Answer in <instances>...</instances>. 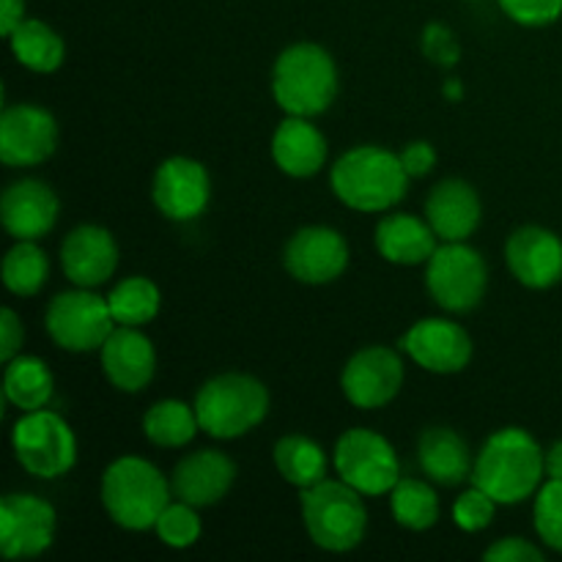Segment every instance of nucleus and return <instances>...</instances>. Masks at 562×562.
<instances>
[{"mask_svg":"<svg viewBox=\"0 0 562 562\" xmlns=\"http://www.w3.org/2000/svg\"><path fill=\"white\" fill-rule=\"evenodd\" d=\"M547 467L543 450L525 428H499L472 467V486L483 488L499 505H519L541 488Z\"/></svg>","mask_w":562,"mask_h":562,"instance_id":"nucleus-1","label":"nucleus"},{"mask_svg":"<svg viewBox=\"0 0 562 562\" xmlns=\"http://www.w3.org/2000/svg\"><path fill=\"white\" fill-rule=\"evenodd\" d=\"M335 198L355 212H387L409 190V173L395 151L382 146H357L338 157L329 170Z\"/></svg>","mask_w":562,"mask_h":562,"instance_id":"nucleus-2","label":"nucleus"},{"mask_svg":"<svg viewBox=\"0 0 562 562\" xmlns=\"http://www.w3.org/2000/svg\"><path fill=\"white\" fill-rule=\"evenodd\" d=\"M102 505L110 519L130 532L157 527L159 514L170 505L173 486L168 477L140 456H121L102 475Z\"/></svg>","mask_w":562,"mask_h":562,"instance_id":"nucleus-3","label":"nucleus"},{"mask_svg":"<svg viewBox=\"0 0 562 562\" xmlns=\"http://www.w3.org/2000/svg\"><path fill=\"white\" fill-rule=\"evenodd\" d=\"M272 97L285 115L316 119L338 97V66L333 55L313 42L285 47L272 66Z\"/></svg>","mask_w":562,"mask_h":562,"instance_id":"nucleus-4","label":"nucleus"},{"mask_svg":"<svg viewBox=\"0 0 562 562\" xmlns=\"http://www.w3.org/2000/svg\"><path fill=\"white\" fill-rule=\"evenodd\" d=\"M302 525L318 549L346 554L366 541L368 510L362 494L346 481H327L300 494Z\"/></svg>","mask_w":562,"mask_h":562,"instance_id":"nucleus-5","label":"nucleus"},{"mask_svg":"<svg viewBox=\"0 0 562 562\" xmlns=\"http://www.w3.org/2000/svg\"><path fill=\"white\" fill-rule=\"evenodd\" d=\"M201 431L212 439H239L269 415V390L250 373H220L195 395Z\"/></svg>","mask_w":562,"mask_h":562,"instance_id":"nucleus-6","label":"nucleus"},{"mask_svg":"<svg viewBox=\"0 0 562 562\" xmlns=\"http://www.w3.org/2000/svg\"><path fill=\"white\" fill-rule=\"evenodd\" d=\"M11 448L16 464L42 481L69 475L77 464L75 431L58 412H22L11 431Z\"/></svg>","mask_w":562,"mask_h":562,"instance_id":"nucleus-7","label":"nucleus"},{"mask_svg":"<svg viewBox=\"0 0 562 562\" xmlns=\"http://www.w3.org/2000/svg\"><path fill=\"white\" fill-rule=\"evenodd\" d=\"M426 289L448 313H470L488 289V267L467 241H442L426 261Z\"/></svg>","mask_w":562,"mask_h":562,"instance_id":"nucleus-8","label":"nucleus"},{"mask_svg":"<svg viewBox=\"0 0 562 562\" xmlns=\"http://www.w3.org/2000/svg\"><path fill=\"white\" fill-rule=\"evenodd\" d=\"M44 327L55 346L75 355H88V351L102 349L119 324L110 313L108 296L77 285L75 291H64L49 302L44 313Z\"/></svg>","mask_w":562,"mask_h":562,"instance_id":"nucleus-9","label":"nucleus"},{"mask_svg":"<svg viewBox=\"0 0 562 562\" xmlns=\"http://www.w3.org/2000/svg\"><path fill=\"white\" fill-rule=\"evenodd\" d=\"M335 472L362 497H382L401 481V464L393 445L371 428H351L335 445Z\"/></svg>","mask_w":562,"mask_h":562,"instance_id":"nucleus-10","label":"nucleus"},{"mask_svg":"<svg viewBox=\"0 0 562 562\" xmlns=\"http://www.w3.org/2000/svg\"><path fill=\"white\" fill-rule=\"evenodd\" d=\"M58 516L36 494H5L0 499V552L5 560H31L55 541Z\"/></svg>","mask_w":562,"mask_h":562,"instance_id":"nucleus-11","label":"nucleus"},{"mask_svg":"<svg viewBox=\"0 0 562 562\" xmlns=\"http://www.w3.org/2000/svg\"><path fill=\"white\" fill-rule=\"evenodd\" d=\"M404 387V360L390 346H368L349 357L340 390L357 409H382Z\"/></svg>","mask_w":562,"mask_h":562,"instance_id":"nucleus-12","label":"nucleus"},{"mask_svg":"<svg viewBox=\"0 0 562 562\" xmlns=\"http://www.w3.org/2000/svg\"><path fill=\"white\" fill-rule=\"evenodd\" d=\"M58 148V124L38 104H11L0 115V159L9 168H33Z\"/></svg>","mask_w":562,"mask_h":562,"instance_id":"nucleus-13","label":"nucleus"},{"mask_svg":"<svg viewBox=\"0 0 562 562\" xmlns=\"http://www.w3.org/2000/svg\"><path fill=\"white\" fill-rule=\"evenodd\" d=\"M283 267L296 283L327 285L349 267V245L327 225H307L289 239L283 250Z\"/></svg>","mask_w":562,"mask_h":562,"instance_id":"nucleus-14","label":"nucleus"},{"mask_svg":"<svg viewBox=\"0 0 562 562\" xmlns=\"http://www.w3.org/2000/svg\"><path fill=\"white\" fill-rule=\"evenodd\" d=\"M154 206L173 223H190L206 212L212 201V179L203 162L192 157H170L151 181Z\"/></svg>","mask_w":562,"mask_h":562,"instance_id":"nucleus-15","label":"nucleus"},{"mask_svg":"<svg viewBox=\"0 0 562 562\" xmlns=\"http://www.w3.org/2000/svg\"><path fill=\"white\" fill-rule=\"evenodd\" d=\"M398 351L412 357L423 371L448 376L470 366L472 338L461 324L448 318H423L406 329L398 340Z\"/></svg>","mask_w":562,"mask_h":562,"instance_id":"nucleus-16","label":"nucleus"},{"mask_svg":"<svg viewBox=\"0 0 562 562\" xmlns=\"http://www.w3.org/2000/svg\"><path fill=\"white\" fill-rule=\"evenodd\" d=\"M510 274L532 291L552 289L562 280V241L541 225H521L505 245Z\"/></svg>","mask_w":562,"mask_h":562,"instance_id":"nucleus-17","label":"nucleus"},{"mask_svg":"<svg viewBox=\"0 0 562 562\" xmlns=\"http://www.w3.org/2000/svg\"><path fill=\"white\" fill-rule=\"evenodd\" d=\"M60 267L80 289H99L119 267V245L102 225H77L60 245Z\"/></svg>","mask_w":562,"mask_h":562,"instance_id":"nucleus-18","label":"nucleus"},{"mask_svg":"<svg viewBox=\"0 0 562 562\" xmlns=\"http://www.w3.org/2000/svg\"><path fill=\"white\" fill-rule=\"evenodd\" d=\"M58 195L38 179L14 181L0 198V220L11 239L38 241L58 223Z\"/></svg>","mask_w":562,"mask_h":562,"instance_id":"nucleus-19","label":"nucleus"},{"mask_svg":"<svg viewBox=\"0 0 562 562\" xmlns=\"http://www.w3.org/2000/svg\"><path fill=\"white\" fill-rule=\"evenodd\" d=\"M102 373L121 393H140L157 373V351L140 327H115L99 349Z\"/></svg>","mask_w":562,"mask_h":562,"instance_id":"nucleus-20","label":"nucleus"},{"mask_svg":"<svg viewBox=\"0 0 562 562\" xmlns=\"http://www.w3.org/2000/svg\"><path fill=\"white\" fill-rule=\"evenodd\" d=\"M234 481V459L220 453V450L209 448L184 456V459L173 467V475H170L173 497L187 505H195L198 510L209 508V505H217L220 499L231 492Z\"/></svg>","mask_w":562,"mask_h":562,"instance_id":"nucleus-21","label":"nucleus"},{"mask_svg":"<svg viewBox=\"0 0 562 562\" xmlns=\"http://www.w3.org/2000/svg\"><path fill=\"white\" fill-rule=\"evenodd\" d=\"M426 220L439 241H467L483 220V203L464 179H445L428 192Z\"/></svg>","mask_w":562,"mask_h":562,"instance_id":"nucleus-22","label":"nucleus"},{"mask_svg":"<svg viewBox=\"0 0 562 562\" xmlns=\"http://www.w3.org/2000/svg\"><path fill=\"white\" fill-rule=\"evenodd\" d=\"M327 137L311 119L289 115L272 135V159L291 179H311L327 165Z\"/></svg>","mask_w":562,"mask_h":562,"instance_id":"nucleus-23","label":"nucleus"},{"mask_svg":"<svg viewBox=\"0 0 562 562\" xmlns=\"http://www.w3.org/2000/svg\"><path fill=\"white\" fill-rule=\"evenodd\" d=\"M417 461L428 481L445 488H456L472 481L475 459L470 456L464 439L448 426H431L417 439Z\"/></svg>","mask_w":562,"mask_h":562,"instance_id":"nucleus-24","label":"nucleus"},{"mask_svg":"<svg viewBox=\"0 0 562 562\" xmlns=\"http://www.w3.org/2000/svg\"><path fill=\"white\" fill-rule=\"evenodd\" d=\"M373 241H376L379 256L387 263H395V267L426 263L439 247V236L434 234L428 220H417L412 214L401 212H393L379 220Z\"/></svg>","mask_w":562,"mask_h":562,"instance_id":"nucleus-25","label":"nucleus"},{"mask_svg":"<svg viewBox=\"0 0 562 562\" xmlns=\"http://www.w3.org/2000/svg\"><path fill=\"white\" fill-rule=\"evenodd\" d=\"M55 393V379L47 362L31 355H16L5 362L3 395L20 412L47 409Z\"/></svg>","mask_w":562,"mask_h":562,"instance_id":"nucleus-26","label":"nucleus"},{"mask_svg":"<svg viewBox=\"0 0 562 562\" xmlns=\"http://www.w3.org/2000/svg\"><path fill=\"white\" fill-rule=\"evenodd\" d=\"M9 44L14 58L36 75H53L64 66V38L42 20H22L9 36Z\"/></svg>","mask_w":562,"mask_h":562,"instance_id":"nucleus-27","label":"nucleus"},{"mask_svg":"<svg viewBox=\"0 0 562 562\" xmlns=\"http://www.w3.org/2000/svg\"><path fill=\"white\" fill-rule=\"evenodd\" d=\"M274 467L285 483L296 488H311L327 477V453L313 439L289 434L274 445Z\"/></svg>","mask_w":562,"mask_h":562,"instance_id":"nucleus-28","label":"nucleus"},{"mask_svg":"<svg viewBox=\"0 0 562 562\" xmlns=\"http://www.w3.org/2000/svg\"><path fill=\"white\" fill-rule=\"evenodd\" d=\"M198 431H201V423H198L195 406L184 401L165 398L143 415V434L157 448H184L198 437Z\"/></svg>","mask_w":562,"mask_h":562,"instance_id":"nucleus-29","label":"nucleus"},{"mask_svg":"<svg viewBox=\"0 0 562 562\" xmlns=\"http://www.w3.org/2000/svg\"><path fill=\"white\" fill-rule=\"evenodd\" d=\"M110 313H113L119 327H146L154 322L162 305V294L148 278H126L115 283V289L108 296Z\"/></svg>","mask_w":562,"mask_h":562,"instance_id":"nucleus-30","label":"nucleus"},{"mask_svg":"<svg viewBox=\"0 0 562 562\" xmlns=\"http://www.w3.org/2000/svg\"><path fill=\"white\" fill-rule=\"evenodd\" d=\"M390 510L401 527L412 532H426L439 521V497L426 481L401 477L390 492Z\"/></svg>","mask_w":562,"mask_h":562,"instance_id":"nucleus-31","label":"nucleus"},{"mask_svg":"<svg viewBox=\"0 0 562 562\" xmlns=\"http://www.w3.org/2000/svg\"><path fill=\"white\" fill-rule=\"evenodd\" d=\"M49 278V261L36 241H16L3 258V283L16 296H36Z\"/></svg>","mask_w":562,"mask_h":562,"instance_id":"nucleus-32","label":"nucleus"},{"mask_svg":"<svg viewBox=\"0 0 562 562\" xmlns=\"http://www.w3.org/2000/svg\"><path fill=\"white\" fill-rule=\"evenodd\" d=\"M159 541L168 549H190L201 541L203 525L201 516H198L195 505H187L181 499H170L168 508L159 514L157 527H154Z\"/></svg>","mask_w":562,"mask_h":562,"instance_id":"nucleus-33","label":"nucleus"},{"mask_svg":"<svg viewBox=\"0 0 562 562\" xmlns=\"http://www.w3.org/2000/svg\"><path fill=\"white\" fill-rule=\"evenodd\" d=\"M532 519L538 538L562 554V481H549L538 488Z\"/></svg>","mask_w":562,"mask_h":562,"instance_id":"nucleus-34","label":"nucleus"},{"mask_svg":"<svg viewBox=\"0 0 562 562\" xmlns=\"http://www.w3.org/2000/svg\"><path fill=\"white\" fill-rule=\"evenodd\" d=\"M497 505V499L488 497L483 488H467L453 503V525L464 532H483L494 521Z\"/></svg>","mask_w":562,"mask_h":562,"instance_id":"nucleus-35","label":"nucleus"},{"mask_svg":"<svg viewBox=\"0 0 562 562\" xmlns=\"http://www.w3.org/2000/svg\"><path fill=\"white\" fill-rule=\"evenodd\" d=\"M499 9L525 27L552 25L562 16V0H497Z\"/></svg>","mask_w":562,"mask_h":562,"instance_id":"nucleus-36","label":"nucleus"},{"mask_svg":"<svg viewBox=\"0 0 562 562\" xmlns=\"http://www.w3.org/2000/svg\"><path fill=\"white\" fill-rule=\"evenodd\" d=\"M423 53L439 66H456L461 58V47L456 42L453 31L442 22H431V25L423 31Z\"/></svg>","mask_w":562,"mask_h":562,"instance_id":"nucleus-37","label":"nucleus"},{"mask_svg":"<svg viewBox=\"0 0 562 562\" xmlns=\"http://www.w3.org/2000/svg\"><path fill=\"white\" fill-rule=\"evenodd\" d=\"M483 560L486 562H541L543 552L538 547H532L525 538H499L492 547L483 552Z\"/></svg>","mask_w":562,"mask_h":562,"instance_id":"nucleus-38","label":"nucleus"},{"mask_svg":"<svg viewBox=\"0 0 562 562\" xmlns=\"http://www.w3.org/2000/svg\"><path fill=\"white\" fill-rule=\"evenodd\" d=\"M401 162H404V170L409 173V179H423L434 170L437 165V151L428 140H412L406 143L404 151L398 154Z\"/></svg>","mask_w":562,"mask_h":562,"instance_id":"nucleus-39","label":"nucleus"},{"mask_svg":"<svg viewBox=\"0 0 562 562\" xmlns=\"http://www.w3.org/2000/svg\"><path fill=\"white\" fill-rule=\"evenodd\" d=\"M22 338H25V329H22L20 316L11 307H5L0 313V360H14L22 349Z\"/></svg>","mask_w":562,"mask_h":562,"instance_id":"nucleus-40","label":"nucleus"},{"mask_svg":"<svg viewBox=\"0 0 562 562\" xmlns=\"http://www.w3.org/2000/svg\"><path fill=\"white\" fill-rule=\"evenodd\" d=\"M25 20V0H0V33L5 38Z\"/></svg>","mask_w":562,"mask_h":562,"instance_id":"nucleus-41","label":"nucleus"},{"mask_svg":"<svg viewBox=\"0 0 562 562\" xmlns=\"http://www.w3.org/2000/svg\"><path fill=\"white\" fill-rule=\"evenodd\" d=\"M543 467H547L549 481H562V439L549 448V453H543Z\"/></svg>","mask_w":562,"mask_h":562,"instance_id":"nucleus-42","label":"nucleus"},{"mask_svg":"<svg viewBox=\"0 0 562 562\" xmlns=\"http://www.w3.org/2000/svg\"><path fill=\"white\" fill-rule=\"evenodd\" d=\"M445 97H448L450 102H459V99L464 97V86H461V80H453V77H450V80L445 82Z\"/></svg>","mask_w":562,"mask_h":562,"instance_id":"nucleus-43","label":"nucleus"}]
</instances>
